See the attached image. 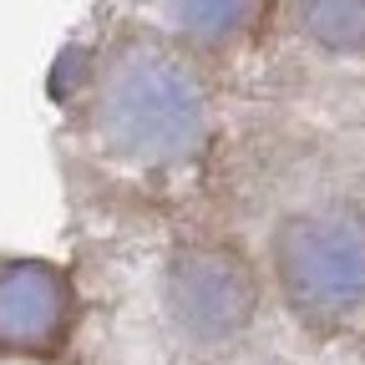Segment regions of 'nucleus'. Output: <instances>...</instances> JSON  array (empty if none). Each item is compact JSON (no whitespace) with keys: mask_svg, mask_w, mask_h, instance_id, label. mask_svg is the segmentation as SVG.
<instances>
[{"mask_svg":"<svg viewBox=\"0 0 365 365\" xmlns=\"http://www.w3.org/2000/svg\"><path fill=\"white\" fill-rule=\"evenodd\" d=\"M91 132L127 168H182L208 143V86L198 56L173 36L132 31L107 46L91 76Z\"/></svg>","mask_w":365,"mask_h":365,"instance_id":"obj_1","label":"nucleus"},{"mask_svg":"<svg viewBox=\"0 0 365 365\" xmlns=\"http://www.w3.org/2000/svg\"><path fill=\"white\" fill-rule=\"evenodd\" d=\"M274 284L299 325L345 335L365 325V203L299 208L274 228Z\"/></svg>","mask_w":365,"mask_h":365,"instance_id":"obj_2","label":"nucleus"},{"mask_svg":"<svg viewBox=\"0 0 365 365\" xmlns=\"http://www.w3.org/2000/svg\"><path fill=\"white\" fill-rule=\"evenodd\" d=\"M163 309L193 345H228L254 325L259 269L234 244H178L163 264Z\"/></svg>","mask_w":365,"mask_h":365,"instance_id":"obj_3","label":"nucleus"},{"mask_svg":"<svg viewBox=\"0 0 365 365\" xmlns=\"http://www.w3.org/2000/svg\"><path fill=\"white\" fill-rule=\"evenodd\" d=\"M76 319V279L61 264L0 259V360H61Z\"/></svg>","mask_w":365,"mask_h":365,"instance_id":"obj_4","label":"nucleus"},{"mask_svg":"<svg viewBox=\"0 0 365 365\" xmlns=\"http://www.w3.org/2000/svg\"><path fill=\"white\" fill-rule=\"evenodd\" d=\"M163 16V36H173L193 56H223L249 46L264 26L274 0H153Z\"/></svg>","mask_w":365,"mask_h":365,"instance_id":"obj_5","label":"nucleus"},{"mask_svg":"<svg viewBox=\"0 0 365 365\" xmlns=\"http://www.w3.org/2000/svg\"><path fill=\"white\" fill-rule=\"evenodd\" d=\"M299 31L335 56H365V0H299Z\"/></svg>","mask_w":365,"mask_h":365,"instance_id":"obj_6","label":"nucleus"}]
</instances>
